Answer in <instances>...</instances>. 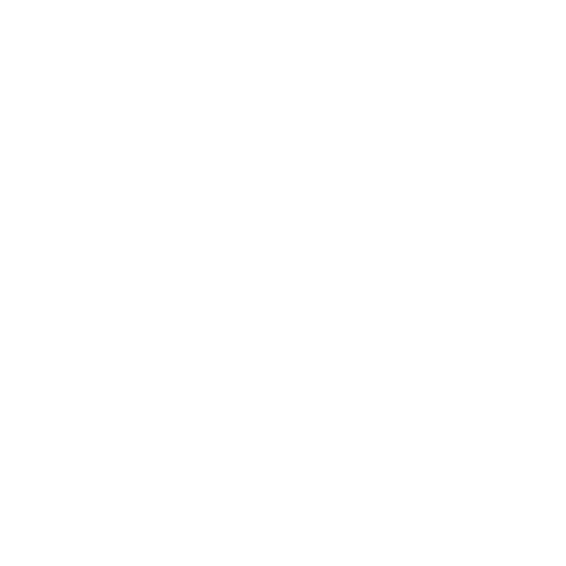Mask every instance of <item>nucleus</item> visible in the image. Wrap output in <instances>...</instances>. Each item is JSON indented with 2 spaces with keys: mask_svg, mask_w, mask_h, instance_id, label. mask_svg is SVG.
<instances>
[]
</instances>
